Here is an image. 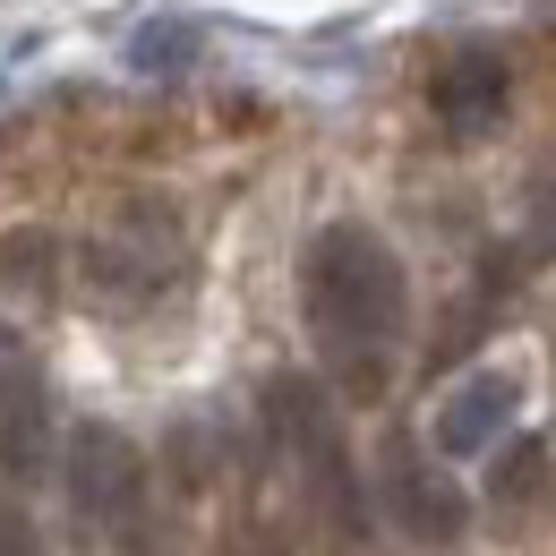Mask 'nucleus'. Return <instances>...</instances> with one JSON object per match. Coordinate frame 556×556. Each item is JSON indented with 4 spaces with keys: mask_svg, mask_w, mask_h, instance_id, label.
<instances>
[{
    "mask_svg": "<svg viewBox=\"0 0 556 556\" xmlns=\"http://www.w3.org/2000/svg\"><path fill=\"white\" fill-rule=\"evenodd\" d=\"M300 317L308 343L326 359V377L343 386L351 403H377L394 377V351L412 334V275L394 257L386 231L368 223H317L300 249Z\"/></svg>",
    "mask_w": 556,
    "mask_h": 556,
    "instance_id": "f257e3e1",
    "label": "nucleus"
},
{
    "mask_svg": "<svg viewBox=\"0 0 556 556\" xmlns=\"http://www.w3.org/2000/svg\"><path fill=\"white\" fill-rule=\"evenodd\" d=\"M0 291L52 300L61 291V240L52 231H0Z\"/></svg>",
    "mask_w": 556,
    "mask_h": 556,
    "instance_id": "9d476101",
    "label": "nucleus"
},
{
    "mask_svg": "<svg viewBox=\"0 0 556 556\" xmlns=\"http://www.w3.org/2000/svg\"><path fill=\"white\" fill-rule=\"evenodd\" d=\"M0 556H43V531H35V514L0 488Z\"/></svg>",
    "mask_w": 556,
    "mask_h": 556,
    "instance_id": "9b49d317",
    "label": "nucleus"
},
{
    "mask_svg": "<svg viewBox=\"0 0 556 556\" xmlns=\"http://www.w3.org/2000/svg\"><path fill=\"white\" fill-rule=\"evenodd\" d=\"M505 86H514V70H505L496 52H454L445 77H437V112H445L454 129H488L496 103H505Z\"/></svg>",
    "mask_w": 556,
    "mask_h": 556,
    "instance_id": "6e6552de",
    "label": "nucleus"
},
{
    "mask_svg": "<svg viewBox=\"0 0 556 556\" xmlns=\"http://www.w3.org/2000/svg\"><path fill=\"white\" fill-rule=\"evenodd\" d=\"M514 377H463L445 403H437V428H428V445L454 463V454H488V445H505V428H514Z\"/></svg>",
    "mask_w": 556,
    "mask_h": 556,
    "instance_id": "0eeeda50",
    "label": "nucleus"
},
{
    "mask_svg": "<svg viewBox=\"0 0 556 556\" xmlns=\"http://www.w3.org/2000/svg\"><path fill=\"white\" fill-rule=\"evenodd\" d=\"M172 275H180V214L154 206V198H129V206L112 214V231L86 240V282L103 300H121V308L172 291Z\"/></svg>",
    "mask_w": 556,
    "mask_h": 556,
    "instance_id": "20e7f679",
    "label": "nucleus"
},
{
    "mask_svg": "<svg viewBox=\"0 0 556 556\" xmlns=\"http://www.w3.org/2000/svg\"><path fill=\"white\" fill-rule=\"evenodd\" d=\"M61 480H70L77 522H86L103 548H121L129 531L154 522V471H146L138 437L112 428V419H77V428H70V445H61Z\"/></svg>",
    "mask_w": 556,
    "mask_h": 556,
    "instance_id": "7ed1b4c3",
    "label": "nucleus"
},
{
    "mask_svg": "<svg viewBox=\"0 0 556 556\" xmlns=\"http://www.w3.org/2000/svg\"><path fill=\"white\" fill-rule=\"evenodd\" d=\"M52 463V394L26 359H0V471L26 488Z\"/></svg>",
    "mask_w": 556,
    "mask_h": 556,
    "instance_id": "423d86ee",
    "label": "nucleus"
},
{
    "mask_svg": "<svg viewBox=\"0 0 556 556\" xmlns=\"http://www.w3.org/2000/svg\"><path fill=\"white\" fill-rule=\"evenodd\" d=\"M377 505H386V522L419 540V548H463V531H471V496L463 480L445 471V454H428L419 437H394L386 454H377Z\"/></svg>",
    "mask_w": 556,
    "mask_h": 556,
    "instance_id": "39448f33",
    "label": "nucleus"
},
{
    "mask_svg": "<svg viewBox=\"0 0 556 556\" xmlns=\"http://www.w3.org/2000/svg\"><path fill=\"white\" fill-rule=\"evenodd\" d=\"M488 496H496L505 514L548 505V445H540V437H505L496 463H488Z\"/></svg>",
    "mask_w": 556,
    "mask_h": 556,
    "instance_id": "1a4fd4ad",
    "label": "nucleus"
},
{
    "mask_svg": "<svg viewBox=\"0 0 556 556\" xmlns=\"http://www.w3.org/2000/svg\"><path fill=\"white\" fill-rule=\"evenodd\" d=\"M266 428H275V445H282V463H291V480H300V496H308V514L351 548L368 531V488H359V463H351L334 394L317 377L282 368L275 386H266Z\"/></svg>",
    "mask_w": 556,
    "mask_h": 556,
    "instance_id": "f03ea898",
    "label": "nucleus"
}]
</instances>
